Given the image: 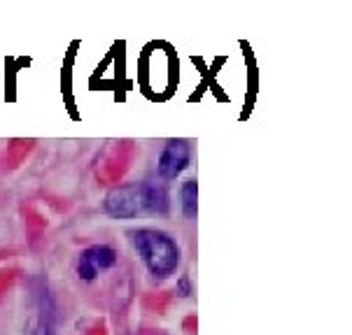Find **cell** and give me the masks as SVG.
Listing matches in <instances>:
<instances>
[{
	"label": "cell",
	"mask_w": 352,
	"mask_h": 335,
	"mask_svg": "<svg viewBox=\"0 0 352 335\" xmlns=\"http://www.w3.org/2000/svg\"><path fill=\"white\" fill-rule=\"evenodd\" d=\"M103 209L112 219L166 217L170 209L168 189L154 182H131L115 187L105 196Z\"/></svg>",
	"instance_id": "obj_1"
},
{
	"label": "cell",
	"mask_w": 352,
	"mask_h": 335,
	"mask_svg": "<svg viewBox=\"0 0 352 335\" xmlns=\"http://www.w3.org/2000/svg\"><path fill=\"white\" fill-rule=\"evenodd\" d=\"M131 242L138 251L140 261L152 279L164 282L173 277L180 266V247L168 233L159 229H135L131 231Z\"/></svg>",
	"instance_id": "obj_2"
},
{
	"label": "cell",
	"mask_w": 352,
	"mask_h": 335,
	"mask_svg": "<svg viewBox=\"0 0 352 335\" xmlns=\"http://www.w3.org/2000/svg\"><path fill=\"white\" fill-rule=\"evenodd\" d=\"M140 82L145 84L152 98H166L175 86V54L168 45L147 47L145 58L140 61Z\"/></svg>",
	"instance_id": "obj_3"
},
{
	"label": "cell",
	"mask_w": 352,
	"mask_h": 335,
	"mask_svg": "<svg viewBox=\"0 0 352 335\" xmlns=\"http://www.w3.org/2000/svg\"><path fill=\"white\" fill-rule=\"evenodd\" d=\"M117 266V251L110 244H91L77 259V275L82 282L91 284L103 270H112Z\"/></svg>",
	"instance_id": "obj_4"
},
{
	"label": "cell",
	"mask_w": 352,
	"mask_h": 335,
	"mask_svg": "<svg viewBox=\"0 0 352 335\" xmlns=\"http://www.w3.org/2000/svg\"><path fill=\"white\" fill-rule=\"evenodd\" d=\"M189 161H192V145L187 140H168L166 147L161 149L159 161H157V170L159 177L170 182V179H177L180 172H184L189 168Z\"/></svg>",
	"instance_id": "obj_5"
},
{
	"label": "cell",
	"mask_w": 352,
	"mask_h": 335,
	"mask_svg": "<svg viewBox=\"0 0 352 335\" xmlns=\"http://www.w3.org/2000/svg\"><path fill=\"white\" fill-rule=\"evenodd\" d=\"M180 207L187 219L199 217V184L194 179H187L180 187Z\"/></svg>",
	"instance_id": "obj_6"
},
{
	"label": "cell",
	"mask_w": 352,
	"mask_h": 335,
	"mask_svg": "<svg viewBox=\"0 0 352 335\" xmlns=\"http://www.w3.org/2000/svg\"><path fill=\"white\" fill-rule=\"evenodd\" d=\"M177 293H180V298H189V296H192V282H189L187 275H182L180 282H177Z\"/></svg>",
	"instance_id": "obj_7"
},
{
	"label": "cell",
	"mask_w": 352,
	"mask_h": 335,
	"mask_svg": "<svg viewBox=\"0 0 352 335\" xmlns=\"http://www.w3.org/2000/svg\"><path fill=\"white\" fill-rule=\"evenodd\" d=\"M26 335H56V333H54V328L47 326V324H33L31 328H28Z\"/></svg>",
	"instance_id": "obj_8"
}]
</instances>
